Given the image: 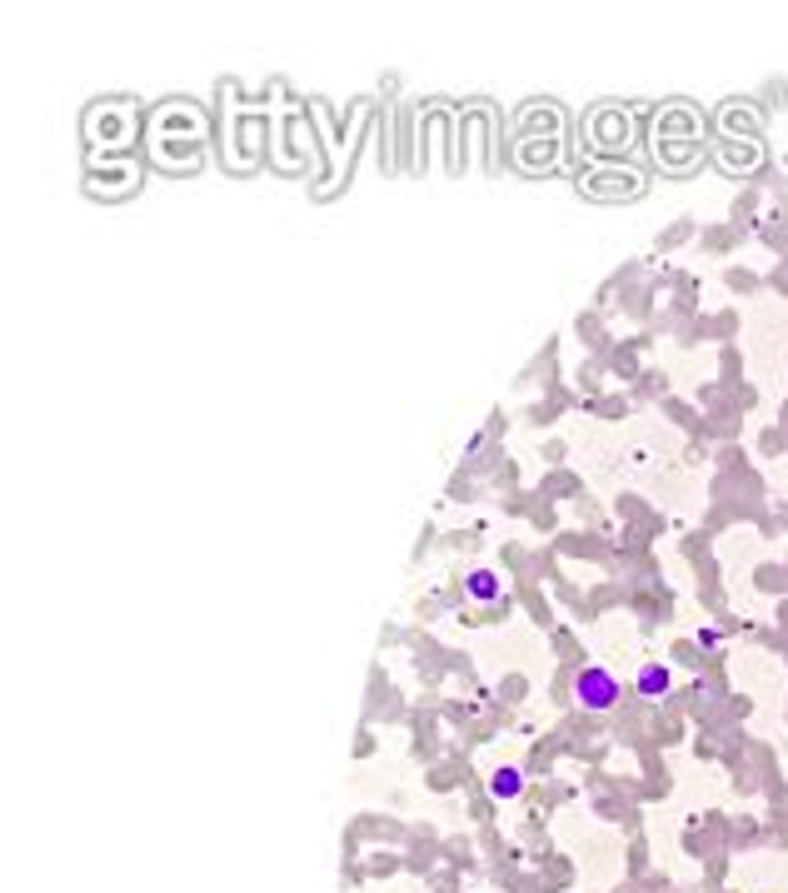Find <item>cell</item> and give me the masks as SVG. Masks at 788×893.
I'll use <instances>...</instances> for the list:
<instances>
[{
  "label": "cell",
  "mask_w": 788,
  "mask_h": 893,
  "mask_svg": "<svg viewBox=\"0 0 788 893\" xmlns=\"http://www.w3.org/2000/svg\"><path fill=\"white\" fill-rule=\"evenodd\" d=\"M619 699H624V689H619V679H614L604 664L579 669V679H574V704H579L584 714H609V709H619Z\"/></svg>",
  "instance_id": "obj_1"
},
{
  "label": "cell",
  "mask_w": 788,
  "mask_h": 893,
  "mask_svg": "<svg viewBox=\"0 0 788 893\" xmlns=\"http://www.w3.org/2000/svg\"><path fill=\"white\" fill-rule=\"evenodd\" d=\"M669 689H674V669H669V664H659V659H649V664L639 669V679H634V694H639V699H649V704H659Z\"/></svg>",
  "instance_id": "obj_2"
},
{
  "label": "cell",
  "mask_w": 788,
  "mask_h": 893,
  "mask_svg": "<svg viewBox=\"0 0 788 893\" xmlns=\"http://www.w3.org/2000/svg\"><path fill=\"white\" fill-rule=\"evenodd\" d=\"M464 594H469V599H479V604H494V599L504 594V579H499L494 569H474V574L464 579Z\"/></svg>",
  "instance_id": "obj_3"
},
{
  "label": "cell",
  "mask_w": 788,
  "mask_h": 893,
  "mask_svg": "<svg viewBox=\"0 0 788 893\" xmlns=\"http://www.w3.org/2000/svg\"><path fill=\"white\" fill-rule=\"evenodd\" d=\"M489 794H494V799H519V794H524V774H519L514 764L494 769V779H489Z\"/></svg>",
  "instance_id": "obj_4"
}]
</instances>
